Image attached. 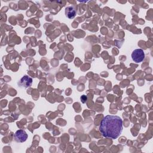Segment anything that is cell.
<instances>
[{
    "mask_svg": "<svg viewBox=\"0 0 153 153\" xmlns=\"http://www.w3.org/2000/svg\"><path fill=\"white\" fill-rule=\"evenodd\" d=\"M123 129V120L117 115H106L99 126V130L102 136L112 139H117L121 134Z\"/></svg>",
    "mask_w": 153,
    "mask_h": 153,
    "instance_id": "cell-1",
    "label": "cell"
},
{
    "mask_svg": "<svg viewBox=\"0 0 153 153\" xmlns=\"http://www.w3.org/2000/svg\"><path fill=\"white\" fill-rule=\"evenodd\" d=\"M144 58L145 53L142 49H136L131 53V59L136 63H140L142 62Z\"/></svg>",
    "mask_w": 153,
    "mask_h": 153,
    "instance_id": "cell-2",
    "label": "cell"
},
{
    "mask_svg": "<svg viewBox=\"0 0 153 153\" xmlns=\"http://www.w3.org/2000/svg\"><path fill=\"white\" fill-rule=\"evenodd\" d=\"M27 134L26 132L22 129L18 130L16 131V133L14 134V140L17 142H25L27 139Z\"/></svg>",
    "mask_w": 153,
    "mask_h": 153,
    "instance_id": "cell-3",
    "label": "cell"
},
{
    "mask_svg": "<svg viewBox=\"0 0 153 153\" xmlns=\"http://www.w3.org/2000/svg\"><path fill=\"white\" fill-rule=\"evenodd\" d=\"M32 84V78L27 75H24L17 82L19 87L21 88H27L31 86Z\"/></svg>",
    "mask_w": 153,
    "mask_h": 153,
    "instance_id": "cell-4",
    "label": "cell"
},
{
    "mask_svg": "<svg viewBox=\"0 0 153 153\" xmlns=\"http://www.w3.org/2000/svg\"><path fill=\"white\" fill-rule=\"evenodd\" d=\"M66 16L69 19H73L76 14V11L73 7L69 6L65 9Z\"/></svg>",
    "mask_w": 153,
    "mask_h": 153,
    "instance_id": "cell-5",
    "label": "cell"
},
{
    "mask_svg": "<svg viewBox=\"0 0 153 153\" xmlns=\"http://www.w3.org/2000/svg\"><path fill=\"white\" fill-rule=\"evenodd\" d=\"M87 99V96H85V95H82V96L81 97V101H82V103L86 102Z\"/></svg>",
    "mask_w": 153,
    "mask_h": 153,
    "instance_id": "cell-6",
    "label": "cell"
}]
</instances>
